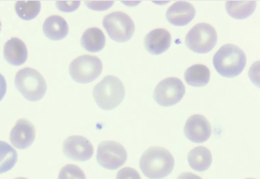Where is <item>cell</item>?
Listing matches in <instances>:
<instances>
[{"mask_svg": "<svg viewBox=\"0 0 260 179\" xmlns=\"http://www.w3.org/2000/svg\"><path fill=\"white\" fill-rule=\"evenodd\" d=\"M174 159L168 150L161 147H150L140 160L142 172L150 179H161L168 176L174 168Z\"/></svg>", "mask_w": 260, "mask_h": 179, "instance_id": "cell-1", "label": "cell"}, {"mask_svg": "<svg viewBox=\"0 0 260 179\" xmlns=\"http://www.w3.org/2000/svg\"><path fill=\"white\" fill-rule=\"evenodd\" d=\"M245 52L239 47L226 44L220 47L213 57V65L218 74L226 78L239 76L246 66Z\"/></svg>", "mask_w": 260, "mask_h": 179, "instance_id": "cell-2", "label": "cell"}, {"mask_svg": "<svg viewBox=\"0 0 260 179\" xmlns=\"http://www.w3.org/2000/svg\"><path fill=\"white\" fill-rule=\"evenodd\" d=\"M92 93L98 107L109 111L115 109L123 102L125 90L119 78L109 75L94 86Z\"/></svg>", "mask_w": 260, "mask_h": 179, "instance_id": "cell-3", "label": "cell"}, {"mask_svg": "<svg viewBox=\"0 0 260 179\" xmlns=\"http://www.w3.org/2000/svg\"><path fill=\"white\" fill-rule=\"evenodd\" d=\"M15 86L25 99L30 102L43 99L47 89L43 75L28 67L18 71L15 76Z\"/></svg>", "mask_w": 260, "mask_h": 179, "instance_id": "cell-4", "label": "cell"}, {"mask_svg": "<svg viewBox=\"0 0 260 179\" xmlns=\"http://www.w3.org/2000/svg\"><path fill=\"white\" fill-rule=\"evenodd\" d=\"M217 38V33L212 25L200 23L190 29L185 42L189 50L198 54H206L213 50Z\"/></svg>", "mask_w": 260, "mask_h": 179, "instance_id": "cell-5", "label": "cell"}, {"mask_svg": "<svg viewBox=\"0 0 260 179\" xmlns=\"http://www.w3.org/2000/svg\"><path fill=\"white\" fill-rule=\"evenodd\" d=\"M103 69V62L100 58L85 54L79 56L70 64L69 74L76 83L86 84L97 79Z\"/></svg>", "mask_w": 260, "mask_h": 179, "instance_id": "cell-6", "label": "cell"}, {"mask_svg": "<svg viewBox=\"0 0 260 179\" xmlns=\"http://www.w3.org/2000/svg\"><path fill=\"white\" fill-rule=\"evenodd\" d=\"M104 28L111 39L117 43H125L132 39L135 33V24L132 18L122 12H114L104 18Z\"/></svg>", "mask_w": 260, "mask_h": 179, "instance_id": "cell-7", "label": "cell"}, {"mask_svg": "<svg viewBox=\"0 0 260 179\" xmlns=\"http://www.w3.org/2000/svg\"><path fill=\"white\" fill-rule=\"evenodd\" d=\"M185 93L184 84L179 78H167L154 91V99L161 107H172L181 102Z\"/></svg>", "mask_w": 260, "mask_h": 179, "instance_id": "cell-8", "label": "cell"}, {"mask_svg": "<svg viewBox=\"0 0 260 179\" xmlns=\"http://www.w3.org/2000/svg\"><path fill=\"white\" fill-rule=\"evenodd\" d=\"M127 158V152L119 142L106 140L98 145L97 161L98 164L105 169H119L125 163Z\"/></svg>", "mask_w": 260, "mask_h": 179, "instance_id": "cell-9", "label": "cell"}, {"mask_svg": "<svg viewBox=\"0 0 260 179\" xmlns=\"http://www.w3.org/2000/svg\"><path fill=\"white\" fill-rule=\"evenodd\" d=\"M63 153L70 160L86 162L93 156L94 148L88 138L81 136H72L63 141Z\"/></svg>", "mask_w": 260, "mask_h": 179, "instance_id": "cell-10", "label": "cell"}, {"mask_svg": "<svg viewBox=\"0 0 260 179\" xmlns=\"http://www.w3.org/2000/svg\"><path fill=\"white\" fill-rule=\"evenodd\" d=\"M212 131V126L203 115H192L185 124V136L194 143L206 142L210 138Z\"/></svg>", "mask_w": 260, "mask_h": 179, "instance_id": "cell-11", "label": "cell"}, {"mask_svg": "<svg viewBox=\"0 0 260 179\" xmlns=\"http://www.w3.org/2000/svg\"><path fill=\"white\" fill-rule=\"evenodd\" d=\"M36 138V129L34 124L28 120L21 118L11 131L10 140L16 148L25 150L32 145Z\"/></svg>", "mask_w": 260, "mask_h": 179, "instance_id": "cell-12", "label": "cell"}, {"mask_svg": "<svg viewBox=\"0 0 260 179\" xmlns=\"http://www.w3.org/2000/svg\"><path fill=\"white\" fill-rule=\"evenodd\" d=\"M196 11L188 2H176L167 11L166 18L171 24L175 26H185L189 24L196 16Z\"/></svg>", "mask_w": 260, "mask_h": 179, "instance_id": "cell-13", "label": "cell"}, {"mask_svg": "<svg viewBox=\"0 0 260 179\" xmlns=\"http://www.w3.org/2000/svg\"><path fill=\"white\" fill-rule=\"evenodd\" d=\"M171 44L172 36L166 29H154L145 37V49L152 55H159L167 52L170 49Z\"/></svg>", "mask_w": 260, "mask_h": 179, "instance_id": "cell-14", "label": "cell"}, {"mask_svg": "<svg viewBox=\"0 0 260 179\" xmlns=\"http://www.w3.org/2000/svg\"><path fill=\"white\" fill-rule=\"evenodd\" d=\"M4 57L11 65L15 67L23 65L28 59L26 45L19 38H11L4 47Z\"/></svg>", "mask_w": 260, "mask_h": 179, "instance_id": "cell-15", "label": "cell"}, {"mask_svg": "<svg viewBox=\"0 0 260 179\" xmlns=\"http://www.w3.org/2000/svg\"><path fill=\"white\" fill-rule=\"evenodd\" d=\"M43 30L47 38L57 41L68 36L69 28L66 20L60 16L53 15L45 20Z\"/></svg>", "mask_w": 260, "mask_h": 179, "instance_id": "cell-16", "label": "cell"}, {"mask_svg": "<svg viewBox=\"0 0 260 179\" xmlns=\"http://www.w3.org/2000/svg\"><path fill=\"white\" fill-rule=\"evenodd\" d=\"M105 43L106 38L103 31L94 27L87 29L81 39V46L89 52H101L105 47Z\"/></svg>", "mask_w": 260, "mask_h": 179, "instance_id": "cell-17", "label": "cell"}, {"mask_svg": "<svg viewBox=\"0 0 260 179\" xmlns=\"http://www.w3.org/2000/svg\"><path fill=\"white\" fill-rule=\"evenodd\" d=\"M188 161L192 169L203 172L207 171L212 165V153L207 147L199 146L189 152Z\"/></svg>", "mask_w": 260, "mask_h": 179, "instance_id": "cell-18", "label": "cell"}, {"mask_svg": "<svg viewBox=\"0 0 260 179\" xmlns=\"http://www.w3.org/2000/svg\"><path fill=\"white\" fill-rule=\"evenodd\" d=\"M185 80L189 85L196 87L206 86L210 80V71L203 65H196L186 69Z\"/></svg>", "mask_w": 260, "mask_h": 179, "instance_id": "cell-19", "label": "cell"}, {"mask_svg": "<svg viewBox=\"0 0 260 179\" xmlns=\"http://www.w3.org/2000/svg\"><path fill=\"white\" fill-rule=\"evenodd\" d=\"M256 7V1H227L225 5L229 15L238 20L245 19L252 15Z\"/></svg>", "mask_w": 260, "mask_h": 179, "instance_id": "cell-20", "label": "cell"}, {"mask_svg": "<svg viewBox=\"0 0 260 179\" xmlns=\"http://www.w3.org/2000/svg\"><path fill=\"white\" fill-rule=\"evenodd\" d=\"M16 150L6 142L0 140V174L10 171L17 162Z\"/></svg>", "mask_w": 260, "mask_h": 179, "instance_id": "cell-21", "label": "cell"}, {"mask_svg": "<svg viewBox=\"0 0 260 179\" xmlns=\"http://www.w3.org/2000/svg\"><path fill=\"white\" fill-rule=\"evenodd\" d=\"M41 10L40 1H17L15 11L17 15L25 21H31L36 19Z\"/></svg>", "mask_w": 260, "mask_h": 179, "instance_id": "cell-22", "label": "cell"}, {"mask_svg": "<svg viewBox=\"0 0 260 179\" xmlns=\"http://www.w3.org/2000/svg\"><path fill=\"white\" fill-rule=\"evenodd\" d=\"M58 179H86L84 171L74 164H67L61 168Z\"/></svg>", "mask_w": 260, "mask_h": 179, "instance_id": "cell-23", "label": "cell"}, {"mask_svg": "<svg viewBox=\"0 0 260 179\" xmlns=\"http://www.w3.org/2000/svg\"><path fill=\"white\" fill-rule=\"evenodd\" d=\"M81 5L80 1H57L56 7L62 12L70 13L75 12Z\"/></svg>", "mask_w": 260, "mask_h": 179, "instance_id": "cell-24", "label": "cell"}, {"mask_svg": "<svg viewBox=\"0 0 260 179\" xmlns=\"http://www.w3.org/2000/svg\"><path fill=\"white\" fill-rule=\"evenodd\" d=\"M116 179H141V177L136 169L131 167H125L117 173Z\"/></svg>", "mask_w": 260, "mask_h": 179, "instance_id": "cell-25", "label": "cell"}, {"mask_svg": "<svg viewBox=\"0 0 260 179\" xmlns=\"http://www.w3.org/2000/svg\"><path fill=\"white\" fill-rule=\"evenodd\" d=\"M114 2L86 1L85 4L90 10L94 11H105L110 8Z\"/></svg>", "mask_w": 260, "mask_h": 179, "instance_id": "cell-26", "label": "cell"}, {"mask_svg": "<svg viewBox=\"0 0 260 179\" xmlns=\"http://www.w3.org/2000/svg\"><path fill=\"white\" fill-rule=\"evenodd\" d=\"M7 84L5 77L0 74V102L3 100L4 97L6 95Z\"/></svg>", "mask_w": 260, "mask_h": 179, "instance_id": "cell-27", "label": "cell"}, {"mask_svg": "<svg viewBox=\"0 0 260 179\" xmlns=\"http://www.w3.org/2000/svg\"><path fill=\"white\" fill-rule=\"evenodd\" d=\"M177 179H203L201 177L190 172H183L181 173Z\"/></svg>", "mask_w": 260, "mask_h": 179, "instance_id": "cell-28", "label": "cell"}, {"mask_svg": "<svg viewBox=\"0 0 260 179\" xmlns=\"http://www.w3.org/2000/svg\"><path fill=\"white\" fill-rule=\"evenodd\" d=\"M14 179H28V178H22V177H19V178H14Z\"/></svg>", "mask_w": 260, "mask_h": 179, "instance_id": "cell-29", "label": "cell"}, {"mask_svg": "<svg viewBox=\"0 0 260 179\" xmlns=\"http://www.w3.org/2000/svg\"><path fill=\"white\" fill-rule=\"evenodd\" d=\"M2 30V23L1 21H0V31Z\"/></svg>", "mask_w": 260, "mask_h": 179, "instance_id": "cell-30", "label": "cell"}, {"mask_svg": "<svg viewBox=\"0 0 260 179\" xmlns=\"http://www.w3.org/2000/svg\"><path fill=\"white\" fill-rule=\"evenodd\" d=\"M246 179H255V178H246Z\"/></svg>", "mask_w": 260, "mask_h": 179, "instance_id": "cell-31", "label": "cell"}]
</instances>
